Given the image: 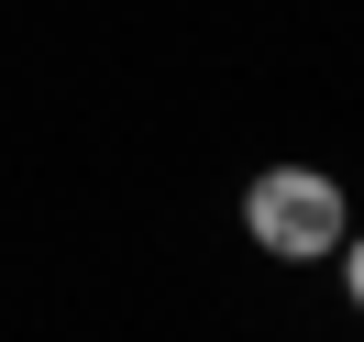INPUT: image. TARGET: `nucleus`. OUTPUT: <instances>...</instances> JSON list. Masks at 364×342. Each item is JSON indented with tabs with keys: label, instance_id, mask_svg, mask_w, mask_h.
Listing matches in <instances>:
<instances>
[{
	"label": "nucleus",
	"instance_id": "nucleus-1",
	"mask_svg": "<svg viewBox=\"0 0 364 342\" xmlns=\"http://www.w3.org/2000/svg\"><path fill=\"white\" fill-rule=\"evenodd\" d=\"M243 232L276 254V265H320V254H342V232H353L342 177H320V166H265V177L243 188Z\"/></svg>",
	"mask_w": 364,
	"mask_h": 342
}]
</instances>
